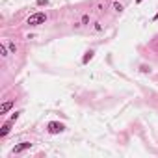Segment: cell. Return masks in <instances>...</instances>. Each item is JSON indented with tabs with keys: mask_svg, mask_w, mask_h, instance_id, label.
<instances>
[{
	"mask_svg": "<svg viewBox=\"0 0 158 158\" xmlns=\"http://www.w3.org/2000/svg\"><path fill=\"white\" fill-rule=\"evenodd\" d=\"M89 22V17H88V15H84V17H82V24H88Z\"/></svg>",
	"mask_w": 158,
	"mask_h": 158,
	"instance_id": "obj_10",
	"label": "cell"
},
{
	"mask_svg": "<svg viewBox=\"0 0 158 158\" xmlns=\"http://www.w3.org/2000/svg\"><path fill=\"white\" fill-rule=\"evenodd\" d=\"M91 58H93V50H89V52H86V56L82 58V63H88Z\"/></svg>",
	"mask_w": 158,
	"mask_h": 158,
	"instance_id": "obj_6",
	"label": "cell"
},
{
	"mask_svg": "<svg viewBox=\"0 0 158 158\" xmlns=\"http://www.w3.org/2000/svg\"><path fill=\"white\" fill-rule=\"evenodd\" d=\"M114 8H115V11H121V9H123V6H121L119 2H115V4H114Z\"/></svg>",
	"mask_w": 158,
	"mask_h": 158,
	"instance_id": "obj_9",
	"label": "cell"
},
{
	"mask_svg": "<svg viewBox=\"0 0 158 158\" xmlns=\"http://www.w3.org/2000/svg\"><path fill=\"white\" fill-rule=\"evenodd\" d=\"M138 2H141V0H138Z\"/></svg>",
	"mask_w": 158,
	"mask_h": 158,
	"instance_id": "obj_12",
	"label": "cell"
},
{
	"mask_svg": "<svg viewBox=\"0 0 158 158\" xmlns=\"http://www.w3.org/2000/svg\"><path fill=\"white\" fill-rule=\"evenodd\" d=\"M19 115H21V112H15V114L11 115V121H17V119H19Z\"/></svg>",
	"mask_w": 158,
	"mask_h": 158,
	"instance_id": "obj_8",
	"label": "cell"
},
{
	"mask_svg": "<svg viewBox=\"0 0 158 158\" xmlns=\"http://www.w3.org/2000/svg\"><path fill=\"white\" fill-rule=\"evenodd\" d=\"M30 147H32V143H21V145H17L13 149V154L15 152H21V151H24V149H30Z\"/></svg>",
	"mask_w": 158,
	"mask_h": 158,
	"instance_id": "obj_4",
	"label": "cell"
},
{
	"mask_svg": "<svg viewBox=\"0 0 158 158\" xmlns=\"http://www.w3.org/2000/svg\"><path fill=\"white\" fill-rule=\"evenodd\" d=\"M9 126H11V121H9V123H6V125L2 126V130H0V136H2V138H4V136H6L8 132H9Z\"/></svg>",
	"mask_w": 158,
	"mask_h": 158,
	"instance_id": "obj_5",
	"label": "cell"
},
{
	"mask_svg": "<svg viewBox=\"0 0 158 158\" xmlns=\"http://www.w3.org/2000/svg\"><path fill=\"white\" fill-rule=\"evenodd\" d=\"M45 21H47V15H45L43 11H39V13H34V15H30L26 22L30 24V26H37V24H43Z\"/></svg>",
	"mask_w": 158,
	"mask_h": 158,
	"instance_id": "obj_1",
	"label": "cell"
},
{
	"mask_svg": "<svg viewBox=\"0 0 158 158\" xmlns=\"http://www.w3.org/2000/svg\"><path fill=\"white\" fill-rule=\"evenodd\" d=\"M37 4H39V6H43V4L47 6V0H37Z\"/></svg>",
	"mask_w": 158,
	"mask_h": 158,
	"instance_id": "obj_11",
	"label": "cell"
},
{
	"mask_svg": "<svg viewBox=\"0 0 158 158\" xmlns=\"http://www.w3.org/2000/svg\"><path fill=\"white\" fill-rule=\"evenodd\" d=\"M65 126L62 123H56V121H52V123H48V132L50 134H60V132H63Z\"/></svg>",
	"mask_w": 158,
	"mask_h": 158,
	"instance_id": "obj_2",
	"label": "cell"
},
{
	"mask_svg": "<svg viewBox=\"0 0 158 158\" xmlns=\"http://www.w3.org/2000/svg\"><path fill=\"white\" fill-rule=\"evenodd\" d=\"M0 54H2V56H8V50H6L4 45H0Z\"/></svg>",
	"mask_w": 158,
	"mask_h": 158,
	"instance_id": "obj_7",
	"label": "cell"
},
{
	"mask_svg": "<svg viewBox=\"0 0 158 158\" xmlns=\"http://www.w3.org/2000/svg\"><path fill=\"white\" fill-rule=\"evenodd\" d=\"M11 106H13V103H11V100H8V103H4L2 106H0V114H8V112L11 110Z\"/></svg>",
	"mask_w": 158,
	"mask_h": 158,
	"instance_id": "obj_3",
	"label": "cell"
}]
</instances>
